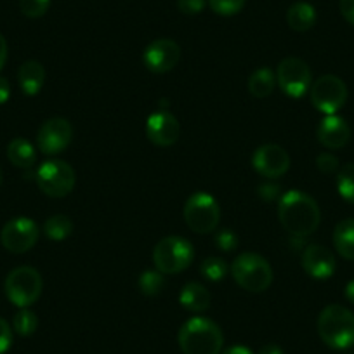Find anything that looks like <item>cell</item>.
<instances>
[{
	"label": "cell",
	"mask_w": 354,
	"mask_h": 354,
	"mask_svg": "<svg viewBox=\"0 0 354 354\" xmlns=\"http://www.w3.org/2000/svg\"><path fill=\"white\" fill-rule=\"evenodd\" d=\"M278 217L285 231L301 240L311 236L322 223V212L316 200L299 189H290L281 196Z\"/></svg>",
	"instance_id": "obj_1"
},
{
	"label": "cell",
	"mask_w": 354,
	"mask_h": 354,
	"mask_svg": "<svg viewBox=\"0 0 354 354\" xmlns=\"http://www.w3.org/2000/svg\"><path fill=\"white\" fill-rule=\"evenodd\" d=\"M183 354H221L224 346L223 330L212 319L195 316L177 333Z\"/></svg>",
	"instance_id": "obj_2"
},
{
	"label": "cell",
	"mask_w": 354,
	"mask_h": 354,
	"mask_svg": "<svg viewBox=\"0 0 354 354\" xmlns=\"http://www.w3.org/2000/svg\"><path fill=\"white\" fill-rule=\"evenodd\" d=\"M318 333L332 349L354 346V313L340 304H330L319 313Z\"/></svg>",
	"instance_id": "obj_3"
},
{
	"label": "cell",
	"mask_w": 354,
	"mask_h": 354,
	"mask_svg": "<svg viewBox=\"0 0 354 354\" xmlns=\"http://www.w3.org/2000/svg\"><path fill=\"white\" fill-rule=\"evenodd\" d=\"M231 274L238 287L252 294L266 292L273 283V268L262 255L245 252L238 255L231 266Z\"/></svg>",
	"instance_id": "obj_4"
},
{
	"label": "cell",
	"mask_w": 354,
	"mask_h": 354,
	"mask_svg": "<svg viewBox=\"0 0 354 354\" xmlns=\"http://www.w3.org/2000/svg\"><path fill=\"white\" fill-rule=\"evenodd\" d=\"M193 257V245L181 236H165L153 248V264L162 274L181 273L192 264Z\"/></svg>",
	"instance_id": "obj_5"
},
{
	"label": "cell",
	"mask_w": 354,
	"mask_h": 354,
	"mask_svg": "<svg viewBox=\"0 0 354 354\" xmlns=\"http://www.w3.org/2000/svg\"><path fill=\"white\" fill-rule=\"evenodd\" d=\"M6 295L15 306L30 308L42 295L44 281L39 271L30 266H19L6 278Z\"/></svg>",
	"instance_id": "obj_6"
},
{
	"label": "cell",
	"mask_w": 354,
	"mask_h": 354,
	"mask_svg": "<svg viewBox=\"0 0 354 354\" xmlns=\"http://www.w3.org/2000/svg\"><path fill=\"white\" fill-rule=\"evenodd\" d=\"M185 221L193 233H212L221 221L219 203L205 192L193 193L185 203Z\"/></svg>",
	"instance_id": "obj_7"
},
{
	"label": "cell",
	"mask_w": 354,
	"mask_h": 354,
	"mask_svg": "<svg viewBox=\"0 0 354 354\" xmlns=\"http://www.w3.org/2000/svg\"><path fill=\"white\" fill-rule=\"evenodd\" d=\"M35 181L44 195L50 198H63L73 192L77 177L70 163L63 160H47L37 170Z\"/></svg>",
	"instance_id": "obj_8"
},
{
	"label": "cell",
	"mask_w": 354,
	"mask_h": 354,
	"mask_svg": "<svg viewBox=\"0 0 354 354\" xmlns=\"http://www.w3.org/2000/svg\"><path fill=\"white\" fill-rule=\"evenodd\" d=\"M313 106L323 115H337L347 101V85L337 75H323L309 88Z\"/></svg>",
	"instance_id": "obj_9"
},
{
	"label": "cell",
	"mask_w": 354,
	"mask_h": 354,
	"mask_svg": "<svg viewBox=\"0 0 354 354\" xmlns=\"http://www.w3.org/2000/svg\"><path fill=\"white\" fill-rule=\"evenodd\" d=\"M277 84L288 97L306 96L313 85V73L308 63L299 57H285L277 68Z\"/></svg>",
	"instance_id": "obj_10"
},
{
	"label": "cell",
	"mask_w": 354,
	"mask_h": 354,
	"mask_svg": "<svg viewBox=\"0 0 354 354\" xmlns=\"http://www.w3.org/2000/svg\"><path fill=\"white\" fill-rule=\"evenodd\" d=\"M39 240V226L30 217H15L0 233V241L11 254H25L32 250Z\"/></svg>",
	"instance_id": "obj_11"
},
{
	"label": "cell",
	"mask_w": 354,
	"mask_h": 354,
	"mask_svg": "<svg viewBox=\"0 0 354 354\" xmlns=\"http://www.w3.org/2000/svg\"><path fill=\"white\" fill-rule=\"evenodd\" d=\"M73 127L66 118H49L44 122L37 134V146L44 155H59L70 146Z\"/></svg>",
	"instance_id": "obj_12"
},
{
	"label": "cell",
	"mask_w": 354,
	"mask_h": 354,
	"mask_svg": "<svg viewBox=\"0 0 354 354\" xmlns=\"http://www.w3.org/2000/svg\"><path fill=\"white\" fill-rule=\"evenodd\" d=\"M252 165L259 176L278 179L290 169V155L280 145H264L255 149Z\"/></svg>",
	"instance_id": "obj_13"
},
{
	"label": "cell",
	"mask_w": 354,
	"mask_h": 354,
	"mask_svg": "<svg viewBox=\"0 0 354 354\" xmlns=\"http://www.w3.org/2000/svg\"><path fill=\"white\" fill-rule=\"evenodd\" d=\"M181 59V47L172 39H156L142 53L145 66L153 73H169Z\"/></svg>",
	"instance_id": "obj_14"
},
{
	"label": "cell",
	"mask_w": 354,
	"mask_h": 354,
	"mask_svg": "<svg viewBox=\"0 0 354 354\" xmlns=\"http://www.w3.org/2000/svg\"><path fill=\"white\" fill-rule=\"evenodd\" d=\"M179 132H181L179 122L167 110L155 111L146 120V138L160 148H169L176 145Z\"/></svg>",
	"instance_id": "obj_15"
},
{
	"label": "cell",
	"mask_w": 354,
	"mask_h": 354,
	"mask_svg": "<svg viewBox=\"0 0 354 354\" xmlns=\"http://www.w3.org/2000/svg\"><path fill=\"white\" fill-rule=\"evenodd\" d=\"M302 268L315 280H328L335 273L337 262L328 248L319 243H311L302 252Z\"/></svg>",
	"instance_id": "obj_16"
},
{
	"label": "cell",
	"mask_w": 354,
	"mask_h": 354,
	"mask_svg": "<svg viewBox=\"0 0 354 354\" xmlns=\"http://www.w3.org/2000/svg\"><path fill=\"white\" fill-rule=\"evenodd\" d=\"M319 145L326 149H340L349 142L351 127L339 115H326L316 129Z\"/></svg>",
	"instance_id": "obj_17"
},
{
	"label": "cell",
	"mask_w": 354,
	"mask_h": 354,
	"mask_svg": "<svg viewBox=\"0 0 354 354\" xmlns=\"http://www.w3.org/2000/svg\"><path fill=\"white\" fill-rule=\"evenodd\" d=\"M18 82L23 93L33 97L42 91L46 84V70L39 61H26L18 70Z\"/></svg>",
	"instance_id": "obj_18"
},
{
	"label": "cell",
	"mask_w": 354,
	"mask_h": 354,
	"mask_svg": "<svg viewBox=\"0 0 354 354\" xmlns=\"http://www.w3.org/2000/svg\"><path fill=\"white\" fill-rule=\"evenodd\" d=\"M179 302L188 311L203 313L210 308V292L202 283L192 281V283L185 285V288L181 290Z\"/></svg>",
	"instance_id": "obj_19"
},
{
	"label": "cell",
	"mask_w": 354,
	"mask_h": 354,
	"mask_svg": "<svg viewBox=\"0 0 354 354\" xmlns=\"http://www.w3.org/2000/svg\"><path fill=\"white\" fill-rule=\"evenodd\" d=\"M316 9L309 2H295L287 11V23L294 32H308L316 25Z\"/></svg>",
	"instance_id": "obj_20"
},
{
	"label": "cell",
	"mask_w": 354,
	"mask_h": 354,
	"mask_svg": "<svg viewBox=\"0 0 354 354\" xmlns=\"http://www.w3.org/2000/svg\"><path fill=\"white\" fill-rule=\"evenodd\" d=\"M333 245L340 257L354 261V219L340 221L333 231Z\"/></svg>",
	"instance_id": "obj_21"
},
{
	"label": "cell",
	"mask_w": 354,
	"mask_h": 354,
	"mask_svg": "<svg viewBox=\"0 0 354 354\" xmlns=\"http://www.w3.org/2000/svg\"><path fill=\"white\" fill-rule=\"evenodd\" d=\"M8 158L18 169H32L37 160V153L32 142L23 138H16L9 142Z\"/></svg>",
	"instance_id": "obj_22"
},
{
	"label": "cell",
	"mask_w": 354,
	"mask_h": 354,
	"mask_svg": "<svg viewBox=\"0 0 354 354\" xmlns=\"http://www.w3.org/2000/svg\"><path fill=\"white\" fill-rule=\"evenodd\" d=\"M277 85V75L271 68H259L248 78V93L257 100L268 97L273 94Z\"/></svg>",
	"instance_id": "obj_23"
},
{
	"label": "cell",
	"mask_w": 354,
	"mask_h": 354,
	"mask_svg": "<svg viewBox=\"0 0 354 354\" xmlns=\"http://www.w3.org/2000/svg\"><path fill=\"white\" fill-rule=\"evenodd\" d=\"M44 233L49 240L54 241H63L73 233V223L68 216L63 214H56V216L49 217V219L44 223Z\"/></svg>",
	"instance_id": "obj_24"
},
{
	"label": "cell",
	"mask_w": 354,
	"mask_h": 354,
	"mask_svg": "<svg viewBox=\"0 0 354 354\" xmlns=\"http://www.w3.org/2000/svg\"><path fill=\"white\" fill-rule=\"evenodd\" d=\"M337 192L347 203L354 205V163H346L337 172Z\"/></svg>",
	"instance_id": "obj_25"
},
{
	"label": "cell",
	"mask_w": 354,
	"mask_h": 354,
	"mask_svg": "<svg viewBox=\"0 0 354 354\" xmlns=\"http://www.w3.org/2000/svg\"><path fill=\"white\" fill-rule=\"evenodd\" d=\"M37 326H39V318L35 313L28 308H21L12 318V328L18 335L30 337L35 333Z\"/></svg>",
	"instance_id": "obj_26"
},
{
	"label": "cell",
	"mask_w": 354,
	"mask_h": 354,
	"mask_svg": "<svg viewBox=\"0 0 354 354\" xmlns=\"http://www.w3.org/2000/svg\"><path fill=\"white\" fill-rule=\"evenodd\" d=\"M139 290L146 297H156L165 288V278L160 271H145L138 280Z\"/></svg>",
	"instance_id": "obj_27"
},
{
	"label": "cell",
	"mask_w": 354,
	"mask_h": 354,
	"mask_svg": "<svg viewBox=\"0 0 354 354\" xmlns=\"http://www.w3.org/2000/svg\"><path fill=\"white\" fill-rule=\"evenodd\" d=\"M200 273L210 281H221L227 274V264L219 257H209L200 266Z\"/></svg>",
	"instance_id": "obj_28"
},
{
	"label": "cell",
	"mask_w": 354,
	"mask_h": 354,
	"mask_svg": "<svg viewBox=\"0 0 354 354\" xmlns=\"http://www.w3.org/2000/svg\"><path fill=\"white\" fill-rule=\"evenodd\" d=\"M216 15L221 16H234L243 9L247 0H207Z\"/></svg>",
	"instance_id": "obj_29"
},
{
	"label": "cell",
	"mask_w": 354,
	"mask_h": 354,
	"mask_svg": "<svg viewBox=\"0 0 354 354\" xmlns=\"http://www.w3.org/2000/svg\"><path fill=\"white\" fill-rule=\"evenodd\" d=\"M50 6V0H19V9L30 19L42 18Z\"/></svg>",
	"instance_id": "obj_30"
},
{
	"label": "cell",
	"mask_w": 354,
	"mask_h": 354,
	"mask_svg": "<svg viewBox=\"0 0 354 354\" xmlns=\"http://www.w3.org/2000/svg\"><path fill=\"white\" fill-rule=\"evenodd\" d=\"M316 167H318L319 172L326 174V176L339 172L340 169L339 158H337L335 155H332V153H326V151L319 153L318 158H316Z\"/></svg>",
	"instance_id": "obj_31"
},
{
	"label": "cell",
	"mask_w": 354,
	"mask_h": 354,
	"mask_svg": "<svg viewBox=\"0 0 354 354\" xmlns=\"http://www.w3.org/2000/svg\"><path fill=\"white\" fill-rule=\"evenodd\" d=\"M216 245L224 252H231L238 247V236L234 231L223 230L216 234Z\"/></svg>",
	"instance_id": "obj_32"
},
{
	"label": "cell",
	"mask_w": 354,
	"mask_h": 354,
	"mask_svg": "<svg viewBox=\"0 0 354 354\" xmlns=\"http://www.w3.org/2000/svg\"><path fill=\"white\" fill-rule=\"evenodd\" d=\"M205 8V0H177V9L183 12V15L195 16L200 15Z\"/></svg>",
	"instance_id": "obj_33"
},
{
	"label": "cell",
	"mask_w": 354,
	"mask_h": 354,
	"mask_svg": "<svg viewBox=\"0 0 354 354\" xmlns=\"http://www.w3.org/2000/svg\"><path fill=\"white\" fill-rule=\"evenodd\" d=\"M12 346L11 325L4 318H0V354H4Z\"/></svg>",
	"instance_id": "obj_34"
},
{
	"label": "cell",
	"mask_w": 354,
	"mask_h": 354,
	"mask_svg": "<svg viewBox=\"0 0 354 354\" xmlns=\"http://www.w3.org/2000/svg\"><path fill=\"white\" fill-rule=\"evenodd\" d=\"M257 193L262 200H266V202H273V200L278 198V195H280V186L271 185V183L270 185H261L257 188Z\"/></svg>",
	"instance_id": "obj_35"
},
{
	"label": "cell",
	"mask_w": 354,
	"mask_h": 354,
	"mask_svg": "<svg viewBox=\"0 0 354 354\" xmlns=\"http://www.w3.org/2000/svg\"><path fill=\"white\" fill-rule=\"evenodd\" d=\"M339 9L342 18L354 26V0H340Z\"/></svg>",
	"instance_id": "obj_36"
},
{
	"label": "cell",
	"mask_w": 354,
	"mask_h": 354,
	"mask_svg": "<svg viewBox=\"0 0 354 354\" xmlns=\"http://www.w3.org/2000/svg\"><path fill=\"white\" fill-rule=\"evenodd\" d=\"M9 97H11V84L6 77H0V104L8 103Z\"/></svg>",
	"instance_id": "obj_37"
},
{
	"label": "cell",
	"mask_w": 354,
	"mask_h": 354,
	"mask_svg": "<svg viewBox=\"0 0 354 354\" xmlns=\"http://www.w3.org/2000/svg\"><path fill=\"white\" fill-rule=\"evenodd\" d=\"M6 61H8V42H6L4 35L0 33V70L6 64Z\"/></svg>",
	"instance_id": "obj_38"
},
{
	"label": "cell",
	"mask_w": 354,
	"mask_h": 354,
	"mask_svg": "<svg viewBox=\"0 0 354 354\" xmlns=\"http://www.w3.org/2000/svg\"><path fill=\"white\" fill-rule=\"evenodd\" d=\"M221 354H254V353H252V349H248V347L245 346H231L227 347L226 351H223Z\"/></svg>",
	"instance_id": "obj_39"
},
{
	"label": "cell",
	"mask_w": 354,
	"mask_h": 354,
	"mask_svg": "<svg viewBox=\"0 0 354 354\" xmlns=\"http://www.w3.org/2000/svg\"><path fill=\"white\" fill-rule=\"evenodd\" d=\"M259 354H283V351L277 344H266L264 347H261Z\"/></svg>",
	"instance_id": "obj_40"
},
{
	"label": "cell",
	"mask_w": 354,
	"mask_h": 354,
	"mask_svg": "<svg viewBox=\"0 0 354 354\" xmlns=\"http://www.w3.org/2000/svg\"><path fill=\"white\" fill-rule=\"evenodd\" d=\"M346 299L354 304V280H351L346 287Z\"/></svg>",
	"instance_id": "obj_41"
},
{
	"label": "cell",
	"mask_w": 354,
	"mask_h": 354,
	"mask_svg": "<svg viewBox=\"0 0 354 354\" xmlns=\"http://www.w3.org/2000/svg\"><path fill=\"white\" fill-rule=\"evenodd\" d=\"M2 183H4V172L0 169V186H2Z\"/></svg>",
	"instance_id": "obj_42"
}]
</instances>
